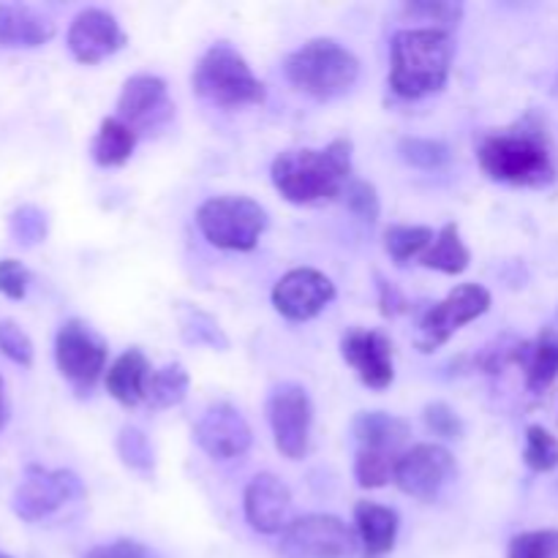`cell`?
Here are the masks:
<instances>
[{"instance_id": "40", "label": "cell", "mask_w": 558, "mask_h": 558, "mask_svg": "<svg viewBox=\"0 0 558 558\" xmlns=\"http://www.w3.org/2000/svg\"><path fill=\"white\" fill-rule=\"evenodd\" d=\"M82 558H150V550L136 539H114L109 545H96Z\"/></svg>"}, {"instance_id": "43", "label": "cell", "mask_w": 558, "mask_h": 558, "mask_svg": "<svg viewBox=\"0 0 558 558\" xmlns=\"http://www.w3.org/2000/svg\"><path fill=\"white\" fill-rule=\"evenodd\" d=\"M0 558H11V556H5V554H3V550H0Z\"/></svg>"}, {"instance_id": "19", "label": "cell", "mask_w": 558, "mask_h": 558, "mask_svg": "<svg viewBox=\"0 0 558 558\" xmlns=\"http://www.w3.org/2000/svg\"><path fill=\"white\" fill-rule=\"evenodd\" d=\"M398 529H401V518L392 507L376 505V501L354 505V532H357L363 558H385L392 554Z\"/></svg>"}, {"instance_id": "5", "label": "cell", "mask_w": 558, "mask_h": 558, "mask_svg": "<svg viewBox=\"0 0 558 558\" xmlns=\"http://www.w3.org/2000/svg\"><path fill=\"white\" fill-rule=\"evenodd\" d=\"M191 82H194L196 96L216 104V107L238 109L265 101V85H262V80H256L248 60L227 41L213 44L202 54Z\"/></svg>"}, {"instance_id": "15", "label": "cell", "mask_w": 558, "mask_h": 558, "mask_svg": "<svg viewBox=\"0 0 558 558\" xmlns=\"http://www.w3.org/2000/svg\"><path fill=\"white\" fill-rule=\"evenodd\" d=\"M194 439L216 461H232L251 450L254 434H251V425L243 412L232 403L221 401L207 407L205 414L196 420Z\"/></svg>"}, {"instance_id": "30", "label": "cell", "mask_w": 558, "mask_h": 558, "mask_svg": "<svg viewBox=\"0 0 558 558\" xmlns=\"http://www.w3.org/2000/svg\"><path fill=\"white\" fill-rule=\"evenodd\" d=\"M398 153L407 163L417 169H441L450 163L452 153L445 142L439 140H423V136H403L401 145H398Z\"/></svg>"}, {"instance_id": "18", "label": "cell", "mask_w": 558, "mask_h": 558, "mask_svg": "<svg viewBox=\"0 0 558 558\" xmlns=\"http://www.w3.org/2000/svg\"><path fill=\"white\" fill-rule=\"evenodd\" d=\"M245 521L259 534H283L292 526V494L287 483L270 472L256 474L243 496Z\"/></svg>"}, {"instance_id": "3", "label": "cell", "mask_w": 558, "mask_h": 558, "mask_svg": "<svg viewBox=\"0 0 558 558\" xmlns=\"http://www.w3.org/2000/svg\"><path fill=\"white\" fill-rule=\"evenodd\" d=\"M452 38L439 27L398 31L390 44V87L401 98H425L447 85L452 65Z\"/></svg>"}, {"instance_id": "7", "label": "cell", "mask_w": 558, "mask_h": 558, "mask_svg": "<svg viewBox=\"0 0 558 558\" xmlns=\"http://www.w3.org/2000/svg\"><path fill=\"white\" fill-rule=\"evenodd\" d=\"M490 308V292L483 283H461L452 289L441 303L430 305L420 316L417 332H414V343L423 354L436 352L445 347L463 325L480 319L485 311Z\"/></svg>"}, {"instance_id": "14", "label": "cell", "mask_w": 558, "mask_h": 558, "mask_svg": "<svg viewBox=\"0 0 558 558\" xmlns=\"http://www.w3.org/2000/svg\"><path fill=\"white\" fill-rule=\"evenodd\" d=\"M336 300V283L314 267H294L272 287V308L289 322H308Z\"/></svg>"}, {"instance_id": "42", "label": "cell", "mask_w": 558, "mask_h": 558, "mask_svg": "<svg viewBox=\"0 0 558 558\" xmlns=\"http://www.w3.org/2000/svg\"><path fill=\"white\" fill-rule=\"evenodd\" d=\"M5 420H9V403H5V385L0 379V428L5 425Z\"/></svg>"}, {"instance_id": "34", "label": "cell", "mask_w": 558, "mask_h": 558, "mask_svg": "<svg viewBox=\"0 0 558 558\" xmlns=\"http://www.w3.org/2000/svg\"><path fill=\"white\" fill-rule=\"evenodd\" d=\"M507 558H558V529H537L510 539Z\"/></svg>"}, {"instance_id": "4", "label": "cell", "mask_w": 558, "mask_h": 558, "mask_svg": "<svg viewBox=\"0 0 558 558\" xmlns=\"http://www.w3.org/2000/svg\"><path fill=\"white\" fill-rule=\"evenodd\" d=\"M283 71L298 90L330 101L352 90L360 76V60L336 38H311L289 54Z\"/></svg>"}, {"instance_id": "2", "label": "cell", "mask_w": 558, "mask_h": 558, "mask_svg": "<svg viewBox=\"0 0 558 558\" xmlns=\"http://www.w3.org/2000/svg\"><path fill=\"white\" fill-rule=\"evenodd\" d=\"M272 185L292 205L330 202L352 183V140L341 136L322 150H283L272 161Z\"/></svg>"}, {"instance_id": "28", "label": "cell", "mask_w": 558, "mask_h": 558, "mask_svg": "<svg viewBox=\"0 0 558 558\" xmlns=\"http://www.w3.org/2000/svg\"><path fill=\"white\" fill-rule=\"evenodd\" d=\"M436 234L430 227H409V223H392L385 232V248L396 265H407L414 256L423 259L425 251L434 245Z\"/></svg>"}, {"instance_id": "41", "label": "cell", "mask_w": 558, "mask_h": 558, "mask_svg": "<svg viewBox=\"0 0 558 558\" xmlns=\"http://www.w3.org/2000/svg\"><path fill=\"white\" fill-rule=\"evenodd\" d=\"M376 283H379V308L385 316H398V314H407L409 311V303L407 298H403L401 292H398V287H392L390 281H385L381 276H376Z\"/></svg>"}, {"instance_id": "27", "label": "cell", "mask_w": 558, "mask_h": 558, "mask_svg": "<svg viewBox=\"0 0 558 558\" xmlns=\"http://www.w3.org/2000/svg\"><path fill=\"white\" fill-rule=\"evenodd\" d=\"M178 325H180V336H183L185 343H194V347H210V349H218V352H227L229 349V338L227 332L221 330V325H218L210 314L196 308V305H180Z\"/></svg>"}, {"instance_id": "33", "label": "cell", "mask_w": 558, "mask_h": 558, "mask_svg": "<svg viewBox=\"0 0 558 558\" xmlns=\"http://www.w3.org/2000/svg\"><path fill=\"white\" fill-rule=\"evenodd\" d=\"M9 232L14 234V240L20 245H38L47 240L49 232V218L47 213L38 205H20L9 216Z\"/></svg>"}, {"instance_id": "26", "label": "cell", "mask_w": 558, "mask_h": 558, "mask_svg": "<svg viewBox=\"0 0 558 558\" xmlns=\"http://www.w3.org/2000/svg\"><path fill=\"white\" fill-rule=\"evenodd\" d=\"M191 376L189 371L180 363H169L163 368L153 371L150 381H147V407L150 409H172L178 403L185 401L189 396Z\"/></svg>"}, {"instance_id": "36", "label": "cell", "mask_w": 558, "mask_h": 558, "mask_svg": "<svg viewBox=\"0 0 558 558\" xmlns=\"http://www.w3.org/2000/svg\"><path fill=\"white\" fill-rule=\"evenodd\" d=\"M343 199H347L349 210L357 218H363V221L374 223L376 218H379L381 202L374 183H368V180H352V183L347 185V191H343Z\"/></svg>"}, {"instance_id": "23", "label": "cell", "mask_w": 558, "mask_h": 558, "mask_svg": "<svg viewBox=\"0 0 558 558\" xmlns=\"http://www.w3.org/2000/svg\"><path fill=\"white\" fill-rule=\"evenodd\" d=\"M409 423L403 417L387 412H360L352 420V434L360 441V450L392 452L398 456V447L409 439Z\"/></svg>"}, {"instance_id": "24", "label": "cell", "mask_w": 558, "mask_h": 558, "mask_svg": "<svg viewBox=\"0 0 558 558\" xmlns=\"http://www.w3.org/2000/svg\"><path fill=\"white\" fill-rule=\"evenodd\" d=\"M136 142H140V136H136V131L129 129L123 120L104 118L101 125H98L96 136H93V145H90L93 161H96L98 167H107V169L123 167V163L134 156Z\"/></svg>"}, {"instance_id": "31", "label": "cell", "mask_w": 558, "mask_h": 558, "mask_svg": "<svg viewBox=\"0 0 558 558\" xmlns=\"http://www.w3.org/2000/svg\"><path fill=\"white\" fill-rule=\"evenodd\" d=\"M118 456L125 466L140 474H153V469H156V452H153L150 439L140 428H134V425L120 428Z\"/></svg>"}, {"instance_id": "13", "label": "cell", "mask_w": 558, "mask_h": 558, "mask_svg": "<svg viewBox=\"0 0 558 558\" xmlns=\"http://www.w3.org/2000/svg\"><path fill=\"white\" fill-rule=\"evenodd\" d=\"M456 474V458L441 445H414L398 458L396 485L407 496L420 501H434Z\"/></svg>"}, {"instance_id": "22", "label": "cell", "mask_w": 558, "mask_h": 558, "mask_svg": "<svg viewBox=\"0 0 558 558\" xmlns=\"http://www.w3.org/2000/svg\"><path fill=\"white\" fill-rule=\"evenodd\" d=\"M150 376V360L145 357V352L142 349H129V352H123L109 365L104 385H107V392L114 401L123 403V407H136V403L145 401Z\"/></svg>"}, {"instance_id": "16", "label": "cell", "mask_w": 558, "mask_h": 558, "mask_svg": "<svg viewBox=\"0 0 558 558\" xmlns=\"http://www.w3.org/2000/svg\"><path fill=\"white\" fill-rule=\"evenodd\" d=\"M341 354L354 374L360 376L371 390H387L396 379L392 365V343L385 332L368 330V327H352L341 338Z\"/></svg>"}, {"instance_id": "20", "label": "cell", "mask_w": 558, "mask_h": 558, "mask_svg": "<svg viewBox=\"0 0 558 558\" xmlns=\"http://www.w3.org/2000/svg\"><path fill=\"white\" fill-rule=\"evenodd\" d=\"M512 363L521 365L526 376V387L539 396L558 379V330L543 327L534 341L515 343V357Z\"/></svg>"}, {"instance_id": "12", "label": "cell", "mask_w": 558, "mask_h": 558, "mask_svg": "<svg viewBox=\"0 0 558 558\" xmlns=\"http://www.w3.org/2000/svg\"><path fill=\"white\" fill-rule=\"evenodd\" d=\"M114 118L134 129L136 136L161 131L174 118V104L169 98L167 82L156 74H134L131 80H125Z\"/></svg>"}, {"instance_id": "38", "label": "cell", "mask_w": 558, "mask_h": 558, "mask_svg": "<svg viewBox=\"0 0 558 558\" xmlns=\"http://www.w3.org/2000/svg\"><path fill=\"white\" fill-rule=\"evenodd\" d=\"M403 11L412 16H423V20H434L439 22V31H447V27L458 25L463 16V5L461 3H430V0H425V3H407L403 5Z\"/></svg>"}, {"instance_id": "21", "label": "cell", "mask_w": 558, "mask_h": 558, "mask_svg": "<svg viewBox=\"0 0 558 558\" xmlns=\"http://www.w3.org/2000/svg\"><path fill=\"white\" fill-rule=\"evenodd\" d=\"M54 36V22L22 3H0V47L33 49Z\"/></svg>"}, {"instance_id": "25", "label": "cell", "mask_w": 558, "mask_h": 558, "mask_svg": "<svg viewBox=\"0 0 558 558\" xmlns=\"http://www.w3.org/2000/svg\"><path fill=\"white\" fill-rule=\"evenodd\" d=\"M469 262H472V251H469L466 243L461 240V227H458V223L441 227L434 245H430L423 256L425 267L445 272V276H461L469 267Z\"/></svg>"}, {"instance_id": "11", "label": "cell", "mask_w": 558, "mask_h": 558, "mask_svg": "<svg viewBox=\"0 0 558 558\" xmlns=\"http://www.w3.org/2000/svg\"><path fill=\"white\" fill-rule=\"evenodd\" d=\"M267 417H270L272 439L278 452L289 461H300L308 456L311 425H314V403H311L305 387L278 385L267 401Z\"/></svg>"}, {"instance_id": "9", "label": "cell", "mask_w": 558, "mask_h": 558, "mask_svg": "<svg viewBox=\"0 0 558 558\" xmlns=\"http://www.w3.org/2000/svg\"><path fill=\"white\" fill-rule=\"evenodd\" d=\"M107 343L82 319H69L54 336V363L80 392H90L107 368Z\"/></svg>"}, {"instance_id": "6", "label": "cell", "mask_w": 558, "mask_h": 558, "mask_svg": "<svg viewBox=\"0 0 558 558\" xmlns=\"http://www.w3.org/2000/svg\"><path fill=\"white\" fill-rule=\"evenodd\" d=\"M267 210L251 196H213L196 210L205 240L223 251H254L267 229Z\"/></svg>"}, {"instance_id": "8", "label": "cell", "mask_w": 558, "mask_h": 558, "mask_svg": "<svg viewBox=\"0 0 558 558\" xmlns=\"http://www.w3.org/2000/svg\"><path fill=\"white\" fill-rule=\"evenodd\" d=\"M82 496H85V485L69 469L27 466L25 477L16 485L11 507H14V512L22 521L36 523L54 515L60 507H65L74 499H82Z\"/></svg>"}, {"instance_id": "39", "label": "cell", "mask_w": 558, "mask_h": 558, "mask_svg": "<svg viewBox=\"0 0 558 558\" xmlns=\"http://www.w3.org/2000/svg\"><path fill=\"white\" fill-rule=\"evenodd\" d=\"M31 272L20 259H0V294L9 300H22L27 294Z\"/></svg>"}, {"instance_id": "32", "label": "cell", "mask_w": 558, "mask_h": 558, "mask_svg": "<svg viewBox=\"0 0 558 558\" xmlns=\"http://www.w3.org/2000/svg\"><path fill=\"white\" fill-rule=\"evenodd\" d=\"M523 461L532 472L548 474L558 466V439L543 425H529L526 428V450H523Z\"/></svg>"}, {"instance_id": "29", "label": "cell", "mask_w": 558, "mask_h": 558, "mask_svg": "<svg viewBox=\"0 0 558 558\" xmlns=\"http://www.w3.org/2000/svg\"><path fill=\"white\" fill-rule=\"evenodd\" d=\"M398 458L401 456H392V452L360 450L357 461H354V477H357L360 488H385L396 477Z\"/></svg>"}, {"instance_id": "35", "label": "cell", "mask_w": 558, "mask_h": 558, "mask_svg": "<svg viewBox=\"0 0 558 558\" xmlns=\"http://www.w3.org/2000/svg\"><path fill=\"white\" fill-rule=\"evenodd\" d=\"M425 417V425H428V430L434 436H439V439H447V441H458L463 439V420L458 417V412L452 407H447V403L436 401V403H428L423 412Z\"/></svg>"}, {"instance_id": "1", "label": "cell", "mask_w": 558, "mask_h": 558, "mask_svg": "<svg viewBox=\"0 0 558 558\" xmlns=\"http://www.w3.org/2000/svg\"><path fill=\"white\" fill-rule=\"evenodd\" d=\"M477 161L490 180L521 189H548L558 178L550 136L534 114L488 131L477 145Z\"/></svg>"}, {"instance_id": "17", "label": "cell", "mask_w": 558, "mask_h": 558, "mask_svg": "<svg viewBox=\"0 0 558 558\" xmlns=\"http://www.w3.org/2000/svg\"><path fill=\"white\" fill-rule=\"evenodd\" d=\"M129 44L120 22L104 9H85L69 27V49L80 63L96 65Z\"/></svg>"}, {"instance_id": "10", "label": "cell", "mask_w": 558, "mask_h": 558, "mask_svg": "<svg viewBox=\"0 0 558 558\" xmlns=\"http://www.w3.org/2000/svg\"><path fill=\"white\" fill-rule=\"evenodd\" d=\"M360 550L357 532L336 515H303L283 532V558H349Z\"/></svg>"}, {"instance_id": "37", "label": "cell", "mask_w": 558, "mask_h": 558, "mask_svg": "<svg viewBox=\"0 0 558 558\" xmlns=\"http://www.w3.org/2000/svg\"><path fill=\"white\" fill-rule=\"evenodd\" d=\"M0 352L22 368L33 363V341L16 322L0 319Z\"/></svg>"}]
</instances>
